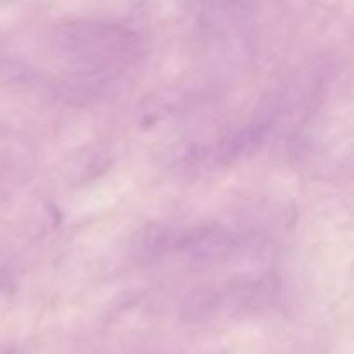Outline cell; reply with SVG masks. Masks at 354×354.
<instances>
[{
	"label": "cell",
	"instance_id": "2",
	"mask_svg": "<svg viewBox=\"0 0 354 354\" xmlns=\"http://www.w3.org/2000/svg\"><path fill=\"white\" fill-rule=\"evenodd\" d=\"M244 245L239 234L223 227H197L176 232L171 251H178L190 263H216L237 254Z\"/></svg>",
	"mask_w": 354,
	"mask_h": 354
},
{
	"label": "cell",
	"instance_id": "3",
	"mask_svg": "<svg viewBox=\"0 0 354 354\" xmlns=\"http://www.w3.org/2000/svg\"><path fill=\"white\" fill-rule=\"evenodd\" d=\"M176 230L168 225H149L144 230L138 232L133 242V251L140 258L154 259L171 251L175 244Z\"/></svg>",
	"mask_w": 354,
	"mask_h": 354
},
{
	"label": "cell",
	"instance_id": "1",
	"mask_svg": "<svg viewBox=\"0 0 354 354\" xmlns=\"http://www.w3.org/2000/svg\"><path fill=\"white\" fill-rule=\"evenodd\" d=\"M59 44L66 52L76 55L78 61L106 71L113 69L120 59H130L137 47L131 31L95 23L68 24L61 30Z\"/></svg>",
	"mask_w": 354,
	"mask_h": 354
}]
</instances>
